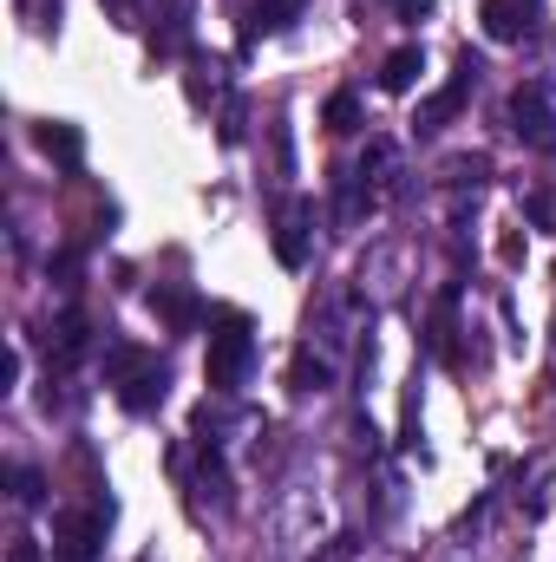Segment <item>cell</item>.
Masks as SVG:
<instances>
[{"instance_id":"9c48e42d","label":"cell","mask_w":556,"mask_h":562,"mask_svg":"<svg viewBox=\"0 0 556 562\" xmlns=\"http://www.w3.org/2000/svg\"><path fill=\"white\" fill-rule=\"evenodd\" d=\"M151 307H157V314H164L177 334H190V327H197V314H203L190 288H151Z\"/></svg>"},{"instance_id":"e0dca14e","label":"cell","mask_w":556,"mask_h":562,"mask_svg":"<svg viewBox=\"0 0 556 562\" xmlns=\"http://www.w3.org/2000/svg\"><path fill=\"white\" fill-rule=\"evenodd\" d=\"M7 562H46V550H40L33 537H13V543H7Z\"/></svg>"},{"instance_id":"5b68a950","label":"cell","mask_w":556,"mask_h":562,"mask_svg":"<svg viewBox=\"0 0 556 562\" xmlns=\"http://www.w3.org/2000/svg\"><path fill=\"white\" fill-rule=\"evenodd\" d=\"M471 72H478V66L465 59V66H458V79H452L445 92H432V99L419 105V132H445V125L458 119V105H465V92H471Z\"/></svg>"},{"instance_id":"ffe728a7","label":"cell","mask_w":556,"mask_h":562,"mask_svg":"<svg viewBox=\"0 0 556 562\" xmlns=\"http://www.w3.org/2000/svg\"><path fill=\"white\" fill-rule=\"evenodd\" d=\"M393 7H400L407 20H419V13H432V0H393Z\"/></svg>"},{"instance_id":"6da1fadb","label":"cell","mask_w":556,"mask_h":562,"mask_svg":"<svg viewBox=\"0 0 556 562\" xmlns=\"http://www.w3.org/2000/svg\"><path fill=\"white\" fill-rule=\"evenodd\" d=\"M249 360H256V334H249V314L223 307L216 327H210V353H203V380L210 393H236L249 380Z\"/></svg>"},{"instance_id":"30bf717a","label":"cell","mask_w":556,"mask_h":562,"mask_svg":"<svg viewBox=\"0 0 556 562\" xmlns=\"http://www.w3.org/2000/svg\"><path fill=\"white\" fill-rule=\"evenodd\" d=\"M419 72H425V53H419V46H400V53H387V66H380V92H413Z\"/></svg>"},{"instance_id":"8fae6325","label":"cell","mask_w":556,"mask_h":562,"mask_svg":"<svg viewBox=\"0 0 556 562\" xmlns=\"http://www.w3.org/2000/svg\"><path fill=\"white\" fill-rule=\"evenodd\" d=\"M86 347H92V334H86V314L73 307V314H66V321L53 327V367H73V360H79Z\"/></svg>"},{"instance_id":"52a82bcc","label":"cell","mask_w":556,"mask_h":562,"mask_svg":"<svg viewBox=\"0 0 556 562\" xmlns=\"http://www.w3.org/2000/svg\"><path fill=\"white\" fill-rule=\"evenodd\" d=\"M276 262L281 269H301L308 262V203H288L276 216Z\"/></svg>"},{"instance_id":"7a4b0ae2","label":"cell","mask_w":556,"mask_h":562,"mask_svg":"<svg viewBox=\"0 0 556 562\" xmlns=\"http://www.w3.org/2000/svg\"><path fill=\"white\" fill-rule=\"evenodd\" d=\"M105 380L119 386V406H125V413H151V406H164V386H170V373H164V360H157L151 347H112Z\"/></svg>"},{"instance_id":"5bb4252c","label":"cell","mask_w":556,"mask_h":562,"mask_svg":"<svg viewBox=\"0 0 556 562\" xmlns=\"http://www.w3.org/2000/svg\"><path fill=\"white\" fill-rule=\"evenodd\" d=\"M458 327H452V294L438 301V314H432V353L445 360V367H458V340H452Z\"/></svg>"},{"instance_id":"7c38bea8","label":"cell","mask_w":556,"mask_h":562,"mask_svg":"<svg viewBox=\"0 0 556 562\" xmlns=\"http://www.w3.org/2000/svg\"><path fill=\"white\" fill-rule=\"evenodd\" d=\"M327 380H334L327 360H314V353H294V360H288V386H294V393H321Z\"/></svg>"},{"instance_id":"d6986e66","label":"cell","mask_w":556,"mask_h":562,"mask_svg":"<svg viewBox=\"0 0 556 562\" xmlns=\"http://www.w3.org/2000/svg\"><path fill=\"white\" fill-rule=\"evenodd\" d=\"M13 380H20V353L7 347V353H0V393H13Z\"/></svg>"},{"instance_id":"44dd1931","label":"cell","mask_w":556,"mask_h":562,"mask_svg":"<svg viewBox=\"0 0 556 562\" xmlns=\"http://www.w3.org/2000/svg\"><path fill=\"white\" fill-rule=\"evenodd\" d=\"M112 7H125V0H112Z\"/></svg>"},{"instance_id":"ac0fdd59","label":"cell","mask_w":556,"mask_h":562,"mask_svg":"<svg viewBox=\"0 0 556 562\" xmlns=\"http://www.w3.org/2000/svg\"><path fill=\"white\" fill-rule=\"evenodd\" d=\"M531 216H537L544 229H556V196H551V190H537V196H531Z\"/></svg>"},{"instance_id":"ba28073f","label":"cell","mask_w":556,"mask_h":562,"mask_svg":"<svg viewBox=\"0 0 556 562\" xmlns=\"http://www.w3.org/2000/svg\"><path fill=\"white\" fill-rule=\"evenodd\" d=\"M33 138H40V150H46L53 164H66V170H73V164L86 157V132H79V125H59V119H46V125H40Z\"/></svg>"},{"instance_id":"4fadbf2b","label":"cell","mask_w":556,"mask_h":562,"mask_svg":"<svg viewBox=\"0 0 556 562\" xmlns=\"http://www.w3.org/2000/svg\"><path fill=\"white\" fill-rule=\"evenodd\" d=\"M301 13V0H269V7H256V20H249V33L243 40H263V33H281L288 20Z\"/></svg>"},{"instance_id":"3957f363","label":"cell","mask_w":556,"mask_h":562,"mask_svg":"<svg viewBox=\"0 0 556 562\" xmlns=\"http://www.w3.org/2000/svg\"><path fill=\"white\" fill-rule=\"evenodd\" d=\"M112 510H59L53 517V562H99Z\"/></svg>"},{"instance_id":"277c9868","label":"cell","mask_w":556,"mask_h":562,"mask_svg":"<svg viewBox=\"0 0 556 562\" xmlns=\"http://www.w3.org/2000/svg\"><path fill=\"white\" fill-rule=\"evenodd\" d=\"M511 119H518V138L556 144V119H551V105H544V86H518L511 92Z\"/></svg>"},{"instance_id":"9a60e30c","label":"cell","mask_w":556,"mask_h":562,"mask_svg":"<svg viewBox=\"0 0 556 562\" xmlns=\"http://www.w3.org/2000/svg\"><path fill=\"white\" fill-rule=\"evenodd\" d=\"M321 125H327V132H354V125H360V99H354V92H334L327 112H321Z\"/></svg>"},{"instance_id":"8992f818","label":"cell","mask_w":556,"mask_h":562,"mask_svg":"<svg viewBox=\"0 0 556 562\" xmlns=\"http://www.w3.org/2000/svg\"><path fill=\"white\" fill-rule=\"evenodd\" d=\"M485 33L491 40H524L531 26H537V0H485Z\"/></svg>"},{"instance_id":"2e32d148","label":"cell","mask_w":556,"mask_h":562,"mask_svg":"<svg viewBox=\"0 0 556 562\" xmlns=\"http://www.w3.org/2000/svg\"><path fill=\"white\" fill-rule=\"evenodd\" d=\"M13 497H20V504H46V477L20 464V471H13Z\"/></svg>"}]
</instances>
